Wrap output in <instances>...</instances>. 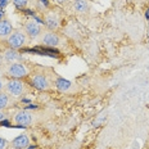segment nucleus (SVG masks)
Returning a JSON list of instances; mask_svg holds the SVG:
<instances>
[{
    "mask_svg": "<svg viewBox=\"0 0 149 149\" xmlns=\"http://www.w3.org/2000/svg\"><path fill=\"white\" fill-rule=\"evenodd\" d=\"M14 121L21 126H27L32 122V116L27 111H19L14 117Z\"/></svg>",
    "mask_w": 149,
    "mask_h": 149,
    "instance_id": "nucleus-4",
    "label": "nucleus"
},
{
    "mask_svg": "<svg viewBox=\"0 0 149 149\" xmlns=\"http://www.w3.org/2000/svg\"><path fill=\"white\" fill-rule=\"evenodd\" d=\"M1 89H3V82H1V80H0V91H1Z\"/></svg>",
    "mask_w": 149,
    "mask_h": 149,
    "instance_id": "nucleus-21",
    "label": "nucleus"
},
{
    "mask_svg": "<svg viewBox=\"0 0 149 149\" xmlns=\"http://www.w3.org/2000/svg\"><path fill=\"white\" fill-rule=\"evenodd\" d=\"M29 143H30L29 136L24 134H21L13 139L12 145H13V148H15V149H26V147H29Z\"/></svg>",
    "mask_w": 149,
    "mask_h": 149,
    "instance_id": "nucleus-8",
    "label": "nucleus"
},
{
    "mask_svg": "<svg viewBox=\"0 0 149 149\" xmlns=\"http://www.w3.org/2000/svg\"><path fill=\"white\" fill-rule=\"evenodd\" d=\"M57 89L58 90H61V91H67L68 89L71 88V82L70 81H67V80H64V79H62V77H59V79L57 80Z\"/></svg>",
    "mask_w": 149,
    "mask_h": 149,
    "instance_id": "nucleus-13",
    "label": "nucleus"
},
{
    "mask_svg": "<svg viewBox=\"0 0 149 149\" xmlns=\"http://www.w3.org/2000/svg\"><path fill=\"white\" fill-rule=\"evenodd\" d=\"M32 85L37 90H46L49 88V82L44 74H35L32 77Z\"/></svg>",
    "mask_w": 149,
    "mask_h": 149,
    "instance_id": "nucleus-7",
    "label": "nucleus"
},
{
    "mask_svg": "<svg viewBox=\"0 0 149 149\" xmlns=\"http://www.w3.org/2000/svg\"><path fill=\"white\" fill-rule=\"evenodd\" d=\"M24 44H26V35L21 31H15L8 37V45L10 46V49L17 50V49L23 48Z\"/></svg>",
    "mask_w": 149,
    "mask_h": 149,
    "instance_id": "nucleus-1",
    "label": "nucleus"
},
{
    "mask_svg": "<svg viewBox=\"0 0 149 149\" xmlns=\"http://www.w3.org/2000/svg\"><path fill=\"white\" fill-rule=\"evenodd\" d=\"M5 89H7L8 94L12 95V97H19V95H22V93L24 90V85L18 79H13V80H9L7 82Z\"/></svg>",
    "mask_w": 149,
    "mask_h": 149,
    "instance_id": "nucleus-3",
    "label": "nucleus"
},
{
    "mask_svg": "<svg viewBox=\"0 0 149 149\" xmlns=\"http://www.w3.org/2000/svg\"><path fill=\"white\" fill-rule=\"evenodd\" d=\"M73 9L79 13H85V12L89 10V1L88 0H74Z\"/></svg>",
    "mask_w": 149,
    "mask_h": 149,
    "instance_id": "nucleus-11",
    "label": "nucleus"
},
{
    "mask_svg": "<svg viewBox=\"0 0 149 149\" xmlns=\"http://www.w3.org/2000/svg\"><path fill=\"white\" fill-rule=\"evenodd\" d=\"M8 76L13 77V79H22V77L27 76V68L23 66L19 62H15V63H10L7 70Z\"/></svg>",
    "mask_w": 149,
    "mask_h": 149,
    "instance_id": "nucleus-2",
    "label": "nucleus"
},
{
    "mask_svg": "<svg viewBox=\"0 0 149 149\" xmlns=\"http://www.w3.org/2000/svg\"><path fill=\"white\" fill-rule=\"evenodd\" d=\"M9 4V0H0V10H3Z\"/></svg>",
    "mask_w": 149,
    "mask_h": 149,
    "instance_id": "nucleus-16",
    "label": "nucleus"
},
{
    "mask_svg": "<svg viewBox=\"0 0 149 149\" xmlns=\"http://www.w3.org/2000/svg\"><path fill=\"white\" fill-rule=\"evenodd\" d=\"M12 23L7 19L0 21V37H9L12 33Z\"/></svg>",
    "mask_w": 149,
    "mask_h": 149,
    "instance_id": "nucleus-10",
    "label": "nucleus"
},
{
    "mask_svg": "<svg viewBox=\"0 0 149 149\" xmlns=\"http://www.w3.org/2000/svg\"><path fill=\"white\" fill-rule=\"evenodd\" d=\"M9 105V97L4 93H0V109H4Z\"/></svg>",
    "mask_w": 149,
    "mask_h": 149,
    "instance_id": "nucleus-14",
    "label": "nucleus"
},
{
    "mask_svg": "<svg viewBox=\"0 0 149 149\" xmlns=\"http://www.w3.org/2000/svg\"><path fill=\"white\" fill-rule=\"evenodd\" d=\"M54 1L59 3V4H63V3H66V1H67V0H54Z\"/></svg>",
    "mask_w": 149,
    "mask_h": 149,
    "instance_id": "nucleus-20",
    "label": "nucleus"
},
{
    "mask_svg": "<svg viewBox=\"0 0 149 149\" xmlns=\"http://www.w3.org/2000/svg\"><path fill=\"white\" fill-rule=\"evenodd\" d=\"M4 118H5V114L3 113V111H1V109H0V122H1V121L4 120Z\"/></svg>",
    "mask_w": 149,
    "mask_h": 149,
    "instance_id": "nucleus-18",
    "label": "nucleus"
},
{
    "mask_svg": "<svg viewBox=\"0 0 149 149\" xmlns=\"http://www.w3.org/2000/svg\"><path fill=\"white\" fill-rule=\"evenodd\" d=\"M45 24L49 30H57L58 26H59V21H58V17L54 14H49L46 15L45 18Z\"/></svg>",
    "mask_w": 149,
    "mask_h": 149,
    "instance_id": "nucleus-12",
    "label": "nucleus"
},
{
    "mask_svg": "<svg viewBox=\"0 0 149 149\" xmlns=\"http://www.w3.org/2000/svg\"><path fill=\"white\" fill-rule=\"evenodd\" d=\"M41 41H42V44L46 45V46H57L58 44H59V36H58L57 33L49 31V32L44 33Z\"/></svg>",
    "mask_w": 149,
    "mask_h": 149,
    "instance_id": "nucleus-6",
    "label": "nucleus"
},
{
    "mask_svg": "<svg viewBox=\"0 0 149 149\" xmlns=\"http://www.w3.org/2000/svg\"><path fill=\"white\" fill-rule=\"evenodd\" d=\"M5 147H7V140L0 136V149H5Z\"/></svg>",
    "mask_w": 149,
    "mask_h": 149,
    "instance_id": "nucleus-17",
    "label": "nucleus"
},
{
    "mask_svg": "<svg viewBox=\"0 0 149 149\" xmlns=\"http://www.w3.org/2000/svg\"><path fill=\"white\" fill-rule=\"evenodd\" d=\"M0 76H1V72H0Z\"/></svg>",
    "mask_w": 149,
    "mask_h": 149,
    "instance_id": "nucleus-22",
    "label": "nucleus"
},
{
    "mask_svg": "<svg viewBox=\"0 0 149 149\" xmlns=\"http://www.w3.org/2000/svg\"><path fill=\"white\" fill-rule=\"evenodd\" d=\"M21 54L14 49H8L7 52L4 53V59L8 62V63H15V62L21 61Z\"/></svg>",
    "mask_w": 149,
    "mask_h": 149,
    "instance_id": "nucleus-9",
    "label": "nucleus"
},
{
    "mask_svg": "<svg viewBox=\"0 0 149 149\" xmlns=\"http://www.w3.org/2000/svg\"><path fill=\"white\" fill-rule=\"evenodd\" d=\"M4 18V10H0V21H3Z\"/></svg>",
    "mask_w": 149,
    "mask_h": 149,
    "instance_id": "nucleus-19",
    "label": "nucleus"
},
{
    "mask_svg": "<svg viewBox=\"0 0 149 149\" xmlns=\"http://www.w3.org/2000/svg\"><path fill=\"white\" fill-rule=\"evenodd\" d=\"M14 5L18 8H24L27 4H29V0H13Z\"/></svg>",
    "mask_w": 149,
    "mask_h": 149,
    "instance_id": "nucleus-15",
    "label": "nucleus"
},
{
    "mask_svg": "<svg viewBox=\"0 0 149 149\" xmlns=\"http://www.w3.org/2000/svg\"><path fill=\"white\" fill-rule=\"evenodd\" d=\"M24 30H26V33L29 35L30 37H37L40 35V32H41V27H40V24L35 22V21H30V22L26 23V26H24Z\"/></svg>",
    "mask_w": 149,
    "mask_h": 149,
    "instance_id": "nucleus-5",
    "label": "nucleus"
}]
</instances>
